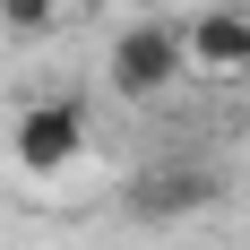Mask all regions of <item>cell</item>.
Here are the masks:
<instances>
[{
  "label": "cell",
  "instance_id": "cell-5",
  "mask_svg": "<svg viewBox=\"0 0 250 250\" xmlns=\"http://www.w3.org/2000/svg\"><path fill=\"white\" fill-rule=\"evenodd\" d=\"M61 18H69V0H0V35H9V43H35V35H52Z\"/></svg>",
  "mask_w": 250,
  "mask_h": 250
},
{
  "label": "cell",
  "instance_id": "cell-2",
  "mask_svg": "<svg viewBox=\"0 0 250 250\" xmlns=\"http://www.w3.org/2000/svg\"><path fill=\"white\" fill-rule=\"evenodd\" d=\"M216 199H225V173L199 164V155H164V164H147V173L121 190V207L138 225H181V216H199V207H216Z\"/></svg>",
  "mask_w": 250,
  "mask_h": 250
},
{
  "label": "cell",
  "instance_id": "cell-3",
  "mask_svg": "<svg viewBox=\"0 0 250 250\" xmlns=\"http://www.w3.org/2000/svg\"><path fill=\"white\" fill-rule=\"evenodd\" d=\"M78 147H86V104H69V95L26 104L18 129H9V155L26 173H61V164H78Z\"/></svg>",
  "mask_w": 250,
  "mask_h": 250
},
{
  "label": "cell",
  "instance_id": "cell-6",
  "mask_svg": "<svg viewBox=\"0 0 250 250\" xmlns=\"http://www.w3.org/2000/svg\"><path fill=\"white\" fill-rule=\"evenodd\" d=\"M129 9H173V0H129Z\"/></svg>",
  "mask_w": 250,
  "mask_h": 250
},
{
  "label": "cell",
  "instance_id": "cell-1",
  "mask_svg": "<svg viewBox=\"0 0 250 250\" xmlns=\"http://www.w3.org/2000/svg\"><path fill=\"white\" fill-rule=\"evenodd\" d=\"M181 69H190V26L138 9V18L112 35V95H121V104H155V95H173Z\"/></svg>",
  "mask_w": 250,
  "mask_h": 250
},
{
  "label": "cell",
  "instance_id": "cell-4",
  "mask_svg": "<svg viewBox=\"0 0 250 250\" xmlns=\"http://www.w3.org/2000/svg\"><path fill=\"white\" fill-rule=\"evenodd\" d=\"M190 69L250 78V9H207V18H190Z\"/></svg>",
  "mask_w": 250,
  "mask_h": 250
}]
</instances>
